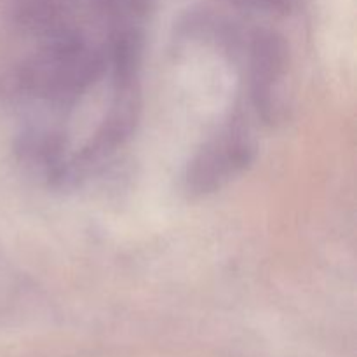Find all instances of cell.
<instances>
[{
    "label": "cell",
    "instance_id": "7a4b0ae2",
    "mask_svg": "<svg viewBox=\"0 0 357 357\" xmlns=\"http://www.w3.org/2000/svg\"><path fill=\"white\" fill-rule=\"evenodd\" d=\"M289 72V51L281 37L257 33L250 52L251 100L267 121H275L284 110V87Z\"/></svg>",
    "mask_w": 357,
    "mask_h": 357
},
{
    "label": "cell",
    "instance_id": "6da1fadb",
    "mask_svg": "<svg viewBox=\"0 0 357 357\" xmlns=\"http://www.w3.org/2000/svg\"><path fill=\"white\" fill-rule=\"evenodd\" d=\"M255 150V139L244 121L232 119L190 160L185 173V192L190 197H202L220 190L250 167Z\"/></svg>",
    "mask_w": 357,
    "mask_h": 357
}]
</instances>
